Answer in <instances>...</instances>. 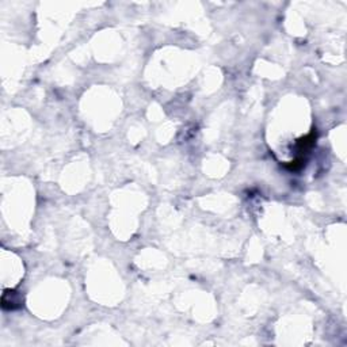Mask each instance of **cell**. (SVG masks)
Listing matches in <instances>:
<instances>
[{
    "mask_svg": "<svg viewBox=\"0 0 347 347\" xmlns=\"http://www.w3.org/2000/svg\"><path fill=\"white\" fill-rule=\"evenodd\" d=\"M22 298L19 297L18 292L15 291H6L1 297V307L4 309H17L21 307Z\"/></svg>",
    "mask_w": 347,
    "mask_h": 347,
    "instance_id": "obj_1",
    "label": "cell"
},
{
    "mask_svg": "<svg viewBox=\"0 0 347 347\" xmlns=\"http://www.w3.org/2000/svg\"><path fill=\"white\" fill-rule=\"evenodd\" d=\"M315 131H316V129H313V132H311L308 136L302 137V138H300V140L297 141V149H298V152L307 154L308 151L312 149L315 142H316V132Z\"/></svg>",
    "mask_w": 347,
    "mask_h": 347,
    "instance_id": "obj_2",
    "label": "cell"
}]
</instances>
